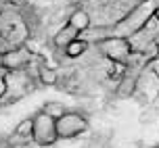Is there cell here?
<instances>
[{
	"label": "cell",
	"mask_w": 159,
	"mask_h": 148,
	"mask_svg": "<svg viewBox=\"0 0 159 148\" xmlns=\"http://www.w3.org/2000/svg\"><path fill=\"white\" fill-rule=\"evenodd\" d=\"M2 11H4V4H2V2H0V15H2Z\"/></svg>",
	"instance_id": "obj_19"
},
{
	"label": "cell",
	"mask_w": 159,
	"mask_h": 148,
	"mask_svg": "<svg viewBox=\"0 0 159 148\" xmlns=\"http://www.w3.org/2000/svg\"><path fill=\"white\" fill-rule=\"evenodd\" d=\"M157 31H159V19H157V13H155L136 33H132L130 38H126L128 44H130V50L132 52H138V54L144 52L153 42H157Z\"/></svg>",
	"instance_id": "obj_5"
},
{
	"label": "cell",
	"mask_w": 159,
	"mask_h": 148,
	"mask_svg": "<svg viewBox=\"0 0 159 148\" xmlns=\"http://www.w3.org/2000/svg\"><path fill=\"white\" fill-rule=\"evenodd\" d=\"M75 38H78V31L73 29L71 25L65 23L63 27H61V29H59L55 36H52V44H55L57 48H61V50H63V48L67 46V44H69L71 40H75Z\"/></svg>",
	"instance_id": "obj_9"
},
{
	"label": "cell",
	"mask_w": 159,
	"mask_h": 148,
	"mask_svg": "<svg viewBox=\"0 0 159 148\" xmlns=\"http://www.w3.org/2000/svg\"><path fill=\"white\" fill-rule=\"evenodd\" d=\"M0 65H2V54H0Z\"/></svg>",
	"instance_id": "obj_20"
},
{
	"label": "cell",
	"mask_w": 159,
	"mask_h": 148,
	"mask_svg": "<svg viewBox=\"0 0 159 148\" xmlns=\"http://www.w3.org/2000/svg\"><path fill=\"white\" fill-rule=\"evenodd\" d=\"M55 127L59 140H71L88 132V117L80 111H65L61 117L55 119Z\"/></svg>",
	"instance_id": "obj_2"
},
{
	"label": "cell",
	"mask_w": 159,
	"mask_h": 148,
	"mask_svg": "<svg viewBox=\"0 0 159 148\" xmlns=\"http://www.w3.org/2000/svg\"><path fill=\"white\" fill-rule=\"evenodd\" d=\"M32 140L38 146H52L59 136H57V127H55V119L48 117L46 113L38 111L34 115V132H32Z\"/></svg>",
	"instance_id": "obj_4"
},
{
	"label": "cell",
	"mask_w": 159,
	"mask_h": 148,
	"mask_svg": "<svg viewBox=\"0 0 159 148\" xmlns=\"http://www.w3.org/2000/svg\"><path fill=\"white\" fill-rule=\"evenodd\" d=\"M11 4H21V2H25V0H8Z\"/></svg>",
	"instance_id": "obj_17"
},
{
	"label": "cell",
	"mask_w": 159,
	"mask_h": 148,
	"mask_svg": "<svg viewBox=\"0 0 159 148\" xmlns=\"http://www.w3.org/2000/svg\"><path fill=\"white\" fill-rule=\"evenodd\" d=\"M67 2H69V4H80L82 0H67Z\"/></svg>",
	"instance_id": "obj_18"
},
{
	"label": "cell",
	"mask_w": 159,
	"mask_h": 148,
	"mask_svg": "<svg viewBox=\"0 0 159 148\" xmlns=\"http://www.w3.org/2000/svg\"><path fill=\"white\" fill-rule=\"evenodd\" d=\"M157 7H159V0H140L132 11H128L119 21H115V25L111 27V36L130 38L157 13Z\"/></svg>",
	"instance_id": "obj_1"
},
{
	"label": "cell",
	"mask_w": 159,
	"mask_h": 148,
	"mask_svg": "<svg viewBox=\"0 0 159 148\" xmlns=\"http://www.w3.org/2000/svg\"><path fill=\"white\" fill-rule=\"evenodd\" d=\"M38 79L42 86H55L59 81V73L55 67H48V65H38Z\"/></svg>",
	"instance_id": "obj_11"
},
{
	"label": "cell",
	"mask_w": 159,
	"mask_h": 148,
	"mask_svg": "<svg viewBox=\"0 0 159 148\" xmlns=\"http://www.w3.org/2000/svg\"><path fill=\"white\" fill-rule=\"evenodd\" d=\"M88 46H90V44H88L86 40L75 38V40H71V42L63 48V52H65V56H67V59H80V56L86 54Z\"/></svg>",
	"instance_id": "obj_10"
},
{
	"label": "cell",
	"mask_w": 159,
	"mask_h": 148,
	"mask_svg": "<svg viewBox=\"0 0 159 148\" xmlns=\"http://www.w3.org/2000/svg\"><path fill=\"white\" fill-rule=\"evenodd\" d=\"M67 25H71L78 33L90 29V25H92V21H90V13H88L86 8H75L71 15H69V19H67Z\"/></svg>",
	"instance_id": "obj_7"
},
{
	"label": "cell",
	"mask_w": 159,
	"mask_h": 148,
	"mask_svg": "<svg viewBox=\"0 0 159 148\" xmlns=\"http://www.w3.org/2000/svg\"><path fill=\"white\" fill-rule=\"evenodd\" d=\"M96 50L107 59V61H115V63H126L130 61L132 56V50H130V44H128L126 38H119V36H107V38L94 42Z\"/></svg>",
	"instance_id": "obj_3"
},
{
	"label": "cell",
	"mask_w": 159,
	"mask_h": 148,
	"mask_svg": "<svg viewBox=\"0 0 159 148\" xmlns=\"http://www.w3.org/2000/svg\"><path fill=\"white\" fill-rule=\"evenodd\" d=\"M42 113H46L48 117H52V119H57V117H61V115H63L65 111V104L63 102H59V100H48L46 104H42Z\"/></svg>",
	"instance_id": "obj_13"
},
{
	"label": "cell",
	"mask_w": 159,
	"mask_h": 148,
	"mask_svg": "<svg viewBox=\"0 0 159 148\" xmlns=\"http://www.w3.org/2000/svg\"><path fill=\"white\" fill-rule=\"evenodd\" d=\"M126 71H128V65H126V63H115V61H109V71H107V73H109L111 77L119 79L121 75H124V73H126Z\"/></svg>",
	"instance_id": "obj_14"
},
{
	"label": "cell",
	"mask_w": 159,
	"mask_h": 148,
	"mask_svg": "<svg viewBox=\"0 0 159 148\" xmlns=\"http://www.w3.org/2000/svg\"><path fill=\"white\" fill-rule=\"evenodd\" d=\"M8 73H11V71L0 65V100L8 94Z\"/></svg>",
	"instance_id": "obj_15"
},
{
	"label": "cell",
	"mask_w": 159,
	"mask_h": 148,
	"mask_svg": "<svg viewBox=\"0 0 159 148\" xmlns=\"http://www.w3.org/2000/svg\"><path fill=\"white\" fill-rule=\"evenodd\" d=\"M144 71H151L153 75H157L159 73V56H151L147 65H144Z\"/></svg>",
	"instance_id": "obj_16"
},
{
	"label": "cell",
	"mask_w": 159,
	"mask_h": 148,
	"mask_svg": "<svg viewBox=\"0 0 159 148\" xmlns=\"http://www.w3.org/2000/svg\"><path fill=\"white\" fill-rule=\"evenodd\" d=\"M38 148H44V146H38Z\"/></svg>",
	"instance_id": "obj_21"
},
{
	"label": "cell",
	"mask_w": 159,
	"mask_h": 148,
	"mask_svg": "<svg viewBox=\"0 0 159 148\" xmlns=\"http://www.w3.org/2000/svg\"><path fill=\"white\" fill-rule=\"evenodd\" d=\"M32 132H34V117H25L21 119L15 127V136L19 140H32Z\"/></svg>",
	"instance_id": "obj_12"
},
{
	"label": "cell",
	"mask_w": 159,
	"mask_h": 148,
	"mask_svg": "<svg viewBox=\"0 0 159 148\" xmlns=\"http://www.w3.org/2000/svg\"><path fill=\"white\" fill-rule=\"evenodd\" d=\"M34 61L32 50L21 44V46H13L7 52H2V67H7L8 71H25Z\"/></svg>",
	"instance_id": "obj_6"
},
{
	"label": "cell",
	"mask_w": 159,
	"mask_h": 148,
	"mask_svg": "<svg viewBox=\"0 0 159 148\" xmlns=\"http://www.w3.org/2000/svg\"><path fill=\"white\" fill-rule=\"evenodd\" d=\"M136 86H138V75H130V73L126 71V73L119 77L117 96L119 98H130V96L136 92Z\"/></svg>",
	"instance_id": "obj_8"
}]
</instances>
